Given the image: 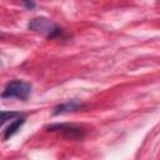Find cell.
I'll use <instances>...</instances> for the list:
<instances>
[{
    "label": "cell",
    "instance_id": "5",
    "mask_svg": "<svg viewBox=\"0 0 160 160\" xmlns=\"http://www.w3.org/2000/svg\"><path fill=\"white\" fill-rule=\"evenodd\" d=\"M82 108V104L76 101V100H71V101H68L65 104H61L59 106L55 108V111L54 114L58 115V114H62V112H69V111H75L78 109H81Z\"/></svg>",
    "mask_w": 160,
    "mask_h": 160
},
{
    "label": "cell",
    "instance_id": "4",
    "mask_svg": "<svg viewBox=\"0 0 160 160\" xmlns=\"http://www.w3.org/2000/svg\"><path fill=\"white\" fill-rule=\"evenodd\" d=\"M25 122V118L24 116H18L14 121H11L10 122V125L4 130V140H8L9 138H11L18 130H19V128Z\"/></svg>",
    "mask_w": 160,
    "mask_h": 160
},
{
    "label": "cell",
    "instance_id": "3",
    "mask_svg": "<svg viewBox=\"0 0 160 160\" xmlns=\"http://www.w3.org/2000/svg\"><path fill=\"white\" fill-rule=\"evenodd\" d=\"M49 131H58L70 140H80L85 136V130L75 124H52L46 128Z\"/></svg>",
    "mask_w": 160,
    "mask_h": 160
},
{
    "label": "cell",
    "instance_id": "2",
    "mask_svg": "<svg viewBox=\"0 0 160 160\" xmlns=\"http://www.w3.org/2000/svg\"><path fill=\"white\" fill-rule=\"evenodd\" d=\"M31 94V85L21 81V80H12L10 82H8V85L5 86L1 98L2 99H10V98H15L19 100H26Z\"/></svg>",
    "mask_w": 160,
    "mask_h": 160
},
{
    "label": "cell",
    "instance_id": "6",
    "mask_svg": "<svg viewBox=\"0 0 160 160\" xmlns=\"http://www.w3.org/2000/svg\"><path fill=\"white\" fill-rule=\"evenodd\" d=\"M20 116V112H14V111H1V124H4L6 120L14 119Z\"/></svg>",
    "mask_w": 160,
    "mask_h": 160
},
{
    "label": "cell",
    "instance_id": "1",
    "mask_svg": "<svg viewBox=\"0 0 160 160\" xmlns=\"http://www.w3.org/2000/svg\"><path fill=\"white\" fill-rule=\"evenodd\" d=\"M28 28L35 32L45 35L46 38H55V36L60 35V32H61V29L56 24H54L51 20H49L48 18H44V16L34 18L32 20H30Z\"/></svg>",
    "mask_w": 160,
    "mask_h": 160
}]
</instances>
